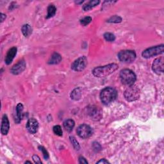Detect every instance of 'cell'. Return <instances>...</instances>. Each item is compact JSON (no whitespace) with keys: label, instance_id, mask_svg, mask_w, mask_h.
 Wrapping results in <instances>:
<instances>
[{"label":"cell","instance_id":"52a82bcc","mask_svg":"<svg viewBox=\"0 0 164 164\" xmlns=\"http://www.w3.org/2000/svg\"><path fill=\"white\" fill-rule=\"evenodd\" d=\"M76 132L80 137L88 139L93 134V130L91 127L86 124H81L78 127Z\"/></svg>","mask_w":164,"mask_h":164},{"label":"cell","instance_id":"ffe728a7","mask_svg":"<svg viewBox=\"0 0 164 164\" xmlns=\"http://www.w3.org/2000/svg\"><path fill=\"white\" fill-rule=\"evenodd\" d=\"M57 12V8L55 6L53 5V4H50V5L48 8V15L46 18L49 19V18H51L55 15Z\"/></svg>","mask_w":164,"mask_h":164},{"label":"cell","instance_id":"7402d4cb","mask_svg":"<svg viewBox=\"0 0 164 164\" xmlns=\"http://www.w3.org/2000/svg\"><path fill=\"white\" fill-rule=\"evenodd\" d=\"M121 21H122V18L117 16H112L107 21V22H111V23H119V22H121Z\"/></svg>","mask_w":164,"mask_h":164},{"label":"cell","instance_id":"8fae6325","mask_svg":"<svg viewBox=\"0 0 164 164\" xmlns=\"http://www.w3.org/2000/svg\"><path fill=\"white\" fill-rule=\"evenodd\" d=\"M26 62L24 60H21L18 62L16 65L13 66L10 70V72L13 75H17L23 71L26 68Z\"/></svg>","mask_w":164,"mask_h":164},{"label":"cell","instance_id":"8992f818","mask_svg":"<svg viewBox=\"0 0 164 164\" xmlns=\"http://www.w3.org/2000/svg\"><path fill=\"white\" fill-rule=\"evenodd\" d=\"M118 58L122 62L131 63L135 60L136 53L132 50H122L118 53Z\"/></svg>","mask_w":164,"mask_h":164},{"label":"cell","instance_id":"6da1fadb","mask_svg":"<svg viewBox=\"0 0 164 164\" xmlns=\"http://www.w3.org/2000/svg\"><path fill=\"white\" fill-rule=\"evenodd\" d=\"M118 67L119 66L116 63H110L107 66L94 68L92 71V73L95 76L98 77V78L105 77L114 72L118 69Z\"/></svg>","mask_w":164,"mask_h":164},{"label":"cell","instance_id":"3957f363","mask_svg":"<svg viewBox=\"0 0 164 164\" xmlns=\"http://www.w3.org/2000/svg\"><path fill=\"white\" fill-rule=\"evenodd\" d=\"M120 78L122 83L125 85H133L136 81V75L130 69H124L120 72Z\"/></svg>","mask_w":164,"mask_h":164},{"label":"cell","instance_id":"9a60e30c","mask_svg":"<svg viewBox=\"0 0 164 164\" xmlns=\"http://www.w3.org/2000/svg\"><path fill=\"white\" fill-rule=\"evenodd\" d=\"M23 105L21 103H19L16 107V116L15 117V121L19 124L21 122L22 117V111H23Z\"/></svg>","mask_w":164,"mask_h":164},{"label":"cell","instance_id":"f546056e","mask_svg":"<svg viewBox=\"0 0 164 164\" xmlns=\"http://www.w3.org/2000/svg\"><path fill=\"white\" fill-rule=\"evenodd\" d=\"M96 163H109V162L108 161L106 160V159H101V160L97 162Z\"/></svg>","mask_w":164,"mask_h":164},{"label":"cell","instance_id":"484cf974","mask_svg":"<svg viewBox=\"0 0 164 164\" xmlns=\"http://www.w3.org/2000/svg\"><path fill=\"white\" fill-rule=\"evenodd\" d=\"M91 21H92V18L90 17H85L80 21V23L83 26H86L90 23Z\"/></svg>","mask_w":164,"mask_h":164},{"label":"cell","instance_id":"4dcf8cb0","mask_svg":"<svg viewBox=\"0 0 164 164\" xmlns=\"http://www.w3.org/2000/svg\"><path fill=\"white\" fill-rule=\"evenodd\" d=\"M6 18V15L5 14H3V13H1V22H3V21Z\"/></svg>","mask_w":164,"mask_h":164},{"label":"cell","instance_id":"5b68a950","mask_svg":"<svg viewBox=\"0 0 164 164\" xmlns=\"http://www.w3.org/2000/svg\"><path fill=\"white\" fill-rule=\"evenodd\" d=\"M163 50L164 45L161 44L160 45H157V46L154 47L153 46L144 50L142 53V55L145 58H149L163 53Z\"/></svg>","mask_w":164,"mask_h":164},{"label":"cell","instance_id":"9c48e42d","mask_svg":"<svg viewBox=\"0 0 164 164\" xmlns=\"http://www.w3.org/2000/svg\"><path fill=\"white\" fill-rule=\"evenodd\" d=\"M163 58L162 57L158 58L154 60L153 63V71L157 75L163 73Z\"/></svg>","mask_w":164,"mask_h":164},{"label":"cell","instance_id":"2e32d148","mask_svg":"<svg viewBox=\"0 0 164 164\" xmlns=\"http://www.w3.org/2000/svg\"><path fill=\"white\" fill-rule=\"evenodd\" d=\"M62 60V57L60 54L57 53H54L52 54V56L49 60V64H57L59 63Z\"/></svg>","mask_w":164,"mask_h":164},{"label":"cell","instance_id":"30bf717a","mask_svg":"<svg viewBox=\"0 0 164 164\" xmlns=\"http://www.w3.org/2000/svg\"><path fill=\"white\" fill-rule=\"evenodd\" d=\"M89 115L90 116L92 119L95 121H98L101 119L102 117V112L99 108L95 106H92L89 108Z\"/></svg>","mask_w":164,"mask_h":164},{"label":"cell","instance_id":"1f68e13d","mask_svg":"<svg viewBox=\"0 0 164 164\" xmlns=\"http://www.w3.org/2000/svg\"><path fill=\"white\" fill-rule=\"evenodd\" d=\"M31 163V162H29V161H27V162H25V163Z\"/></svg>","mask_w":164,"mask_h":164},{"label":"cell","instance_id":"e0dca14e","mask_svg":"<svg viewBox=\"0 0 164 164\" xmlns=\"http://www.w3.org/2000/svg\"><path fill=\"white\" fill-rule=\"evenodd\" d=\"M75 125V122L72 119H67L64 122H63V127L66 131H71L73 130Z\"/></svg>","mask_w":164,"mask_h":164},{"label":"cell","instance_id":"4fadbf2b","mask_svg":"<svg viewBox=\"0 0 164 164\" xmlns=\"http://www.w3.org/2000/svg\"><path fill=\"white\" fill-rule=\"evenodd\" d=\"M10 128V124H9V121L7 115H4L2 118V123H1V133L4 135H5L8 133Z\"/></svg>","mask_w":164,"mask_h":164},{"label":"cell","instance_id":"44dd1931","mask_svg":"<svg viewBox=\"0 0 164 164\" xmlns=\"http://www.w3.org/2000/svg\"><path fill=\"white\" fill-rule=\"evenodd\" d=\"M71 99L74 100H78L81 97V92L80 90V89H76L73 91H72L71 94Z\"/></svg>","mask_w":164,"mask_h":164},{"label":"cell","instance_id":"5bb4252c","mask_svg":"<svg viewBox=\"0 0 164 164\" xmlns=\"http://www.w3.org/2000/svg\"><path fill=\"white\" fill-rule=\"evenodd\" d=\"M17 54V48L16 47H13L10 49H9V51H8L7 56L5 58V63L7 65L10 64L12 63V60H13V58L16 57Z\"/></svg>","mask_w":164,"mask_h":164},{"label":"cell","instance_id":"cb8c5ba5","mask_svg":"<svg viewBox=\"0 0 164 164\" xmlns=\"http://www.w3.org/2000/svg\"><path fill=\"white\" fill-rule=\"evenodd\" d=\"M53 132L54 133L58 136H62V130L60 126L57 125L53 127Z\"/></svg>","mask_w":164,"mask_h":164},{"label":"cell","instance_id":"7a4b0ae2","mask_svg":"<svg viewBox=\"0 0 164 164\" xmlns=\"http://www.w3.org/2000/svg\"><path fill=\"white\" fill-rule=\"evenodd\" d=\"M117 91L112 87H106L100 94V99L104 104H108L114 101L117 97Z\"/></svg>","mask_w":164,"mask_h":164},{"label":"cell","instance_id":"ac0fdd59","mask_svg":"<svg viewBox=\"0 0 164 164\" xmlns=\"http://www.w3.org/2000/svg\"><path fill=\"white\" fill-rule=\"evenodd\" d=\"M21 30L22 34H23V35L26 37H29L31 34V33H32V28H31V27L28 24L22 26Z\"/></svg>","mask_w":164,"mask_h":164},{"label":"cell","instance_id":"83f0119b","mask_svg":"<svg viewBox=\"0 0 164 164\" xmlns=\"http://www.w3.org/2000/svg\"><path fill=\"white\" fill-rule=\"evenodd\" d=\"M32 158H33L34 161L35 162V163H42V162H41L40 158L37 155H34Z\"/></svg>","mask_w":164,"mask_h":164},{"label":"cell","instance_id":"d4e9b609","mask_svg":"<svg viewBox=\"0 0 164 164\" xmlns=\"http://www.w3.org/2000/svg\"><path fill=\"white\" fill-rule=\"evenodd\" d=\"M70 140H71V143H72V145H73L75 149L76 150H79L80 149V144H79L78 141L76 140V139L74 137V136H70Z\"/></svg>","mask_w":164,"mask_h":164},{"label":"cell","instance_id":"ba28073f","mask_svg":"<svg viewBox=\"0 0 164 164\" xmlns=\"http://www.w3.org/2000/svg\"><path fill=\"white\" fill-rule=\"evenodd\" d=\"M87 65V59L86 57L83 56L78 58L72 63L71 69L75 71H83Z\"/></svg>","mask_w":164,"mask_h":164},{"label":"cell","instance_id":"4316f807","mask_svg":"<svg viewBox=\"0 0 164 164\" xmlns=\"http://www.w3.org/2000/svg\"><path fill=\"white\" fill-rule=\"evenodd\" d=\"M39 148H40V151L42 152L44 158L45 159V160H47V159L49 158V154H48V151H46V149H45L44 147H42V146H40Z\"/></svg>","mask_w":164,"mask_h":164},{"label":"cell","instance_id":"f1b7e54d","mask_svg":"<svg viewBox=\"0 0 164 164\" xmlns=\"http://www.w3.org/2000/svg\"><path fill=\"white\" fill-rule=\"evenodd\" d=\"M79 162L80 163H85V164L88 163V162L86 161V159L83 157H80L79 158Z\"/></svg>","mask_w":164,"mask_h":164},{"label":"cell","instance_id":"7c38bea8","mask_svg":"<svg viewBox=\"0 0 164 164\" xmlns=\"http://www.w3.org/2000/svg\"><path fill=\"white\" fill-rule=\"evenodd\" d=\"M39 127L38 121L34 118L30 119L26 124V128L31 134H35L37 131Z\"/></svg>","mask_w":164,"mask_h":164},{"label":"cell","instance_id":"603a6c76","mask_svg":"<svg viewBox=\"0 0 164 164\" xmlns=\"http://www.w3.org/2000/svg\"><path fill=\"white\" fill-rule=\"evenodd\" d=\"M104 38L108 42H113L116 40L115 35L111 33H105L104 34Z\"/></svg>","mask_w":164,"mask_h":164},{"label":"cell","instance_id":"d6986e66","mask_svg":"<svg viewBox=\"0 0 164 164\" xmlns=\"http://www.w3.org/2000/svg\"><path fill=\"white\" fill-rule=\"evenodd\" d=\"M99 1H98V0H93V1H90L89 3H88L87 4H86L83 7V10L85 11H88L90 9H92V8H94V7H95L96 5L99 3Z\"/></svg>","mask_w":164,"mask_h":164},{"label":"cell","instance_id":"277c9868","mask_svg":"<svg viewBox=\"0 0 164 164\" xmlns=\"http://www.w3.org/2000/svg\"><path fill=\"white\" fill-rule=\"evenodd\" d=\"M124 95L127 101H136L140 97V90L135 86H130V87L125 90Z\"/></svg>","mask_w":164,"mask_h":164}]
</instances>
